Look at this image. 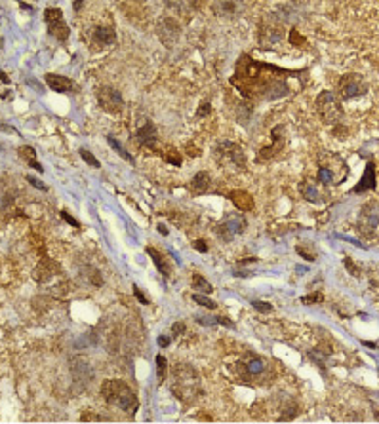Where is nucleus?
Segmentation results:
<instances>
[{"label":"nucleus","mask_w":379,"mask_h":424,"mask_svg":"<svg viewBox=\"0 0 379 424\" xmlns=\"http://www.w3.org/2000/svg\"><path fill=\"white\" fill-rule=\"evenodd\" d=\"M305 70H288L274 67L271 63L255 61L250 55H242L236 63L231 84L242 93V97L252 101H272L291 93L288 84L291 76H299Z\"/></svg>","instance_id":"nucleus-1"},{"label":"nucleus","mask_w":379,"mask_h":424,"mask_svg":"<svg viewBox=\"0 0 379 424\" xmlns=\"http://www.w3.org/2000/svg\"><path fill=\"white\" fill-rule=\"evenodd\" d=\"M172 390L183 403L195 402V398H199L202 394L197 371L187 363L176 365L174 367V388Z\"/></svg>","instance_id":"nucleus-2"},{"label":"nucleus","mask_w":379,"mask_h":424,"mask_svg":"<svg viewBox=\"0 0 379 424\" xmlns=\"http://www.w3.org/2000/svg\"><path fill=\"white\" fill-rule=\"evenodd\" d=\"M101 394H103V400L109 405H116L126 413H135L139 407L137 396L124 380H105L101 384Z\"/></svg>","instance_id":"nucleus-3"},{"label":"nucleus","mask_w":379,"mask_h":424,"mask_svg":"<svg viewBox=\"0 0 379 424\" xmlns=\"http://www.w3.org/2000/svg\"><path fill=\"white\" fill-rule=\"evenodd\" d=\"M314 107H316V112H318V116L322 118L324 124L335 126L343 118V109H341V103H339V95L334 93V91H328V89L320 91L316 101H314Z\"/></svg>","instance_id":"nucleus-4"},{"label":"nucleus","mask_w":379,"mask_h":424,"mask_svg":"<svg viewBox=\"0 0 379 424\" xmlns=\"http://www.w3.org/2000/svg\"><path fill=\"white\" fill-rule=\"evenodd\" d=\"M214 156L217 164L233 168V170H244L246 168V156L240 145L233 141H221L214 147Z\"/></svg>","instance_id":"nucleus-5"},{"label":"nucleus","mask_w":379,"mask_h":424,"mask_svg":"<svg viewBox=\"0 0 379 424\" xmlns=\"http://www.w3.org/2000/svg\"><path fill=\"white\" fill-rule=\"evenodd\" d=\"M349 170H347V164L341 160L339 156H328V162H322L320 168H318V175L316 181L324 187L328 185H339L343 179L347 177Z\"/></svg>","instance_id":"nucleus-6"},{"label":"nucleus","mask_w":379,"mask_h":424,"mask_svg":"<svg viewBox=\"0 0 379 424\" xmlns=\"http://www.w3.org/2000/svg\"><path fill=\"white\" fill-rule=\"evenodd\" d=\"M368 91V84L364 80L362 74H357V72H351V74H345L339 78L337 82V95L339 99L347 101V99H355V97H360Z\"/></svg>","instance_id":"nucleus-7"},{"label":"nucleus","mask_w":379,"mask_h":424,"mask_svg":"<svg viewBox=\"0 0 379 424\" xmlns=\"http://www.w3.org/2000/svg\"><path fill=\"white\" fill-rule=\"evenodd\" d=\"M44 19L48 25V33L52 36H55L59 42H65L69 38V27L63 17V12L59 8H48L44 12Z\"/></svg>","instance_id":"nucleus-8"},{"label":"nucleus","mask_w":379,"mask_h":424,"mask_svg":"<svg viewBox=\"0 0 379 424\" xmlns=\"http://www.w3.org/2000/svg\"><path fill=\"white\" fill-rule=\"evenodd\" d=\"M358 230L362 234H370L379 226V202L370 200L360 207L358 213Z\"/></svg>","instance_id":"nucleus-9"},{"label":"nucleus","mask_w":379,"mask_h":424,"mask_svg":"<svg viewBox=\"0 0 379 424\" xmlns=\"http://www.w3.org/2000/svg\"><path fill=\"white\" fill-rule=\"evenodd\" d=\"M267 361L259 356H250L246 361H238L236 363V373L240 375L242 380H250L252 379H261L267 371Z\"/></svg>","instance_id":"nucleus-10"},{"label":"nucleus","mask_w":379,"mask_h":424,"mask_svg":"<svg viewBox=\"0 0 379 424\" xmlns=\"http://www.w3.org/2000/svg\"><path fill=\"white\" fill-rule=\"evenodd\" d=\"M246 228V219L240 213H233V215H227L221 223L217 224V236L223 240V242H231L235 236L242 234Z\"/></svg>","instance_id":"nucleus-11"},{"label":"nucleus","mask_w":379,"mask_h":424,"mask_svg":"<svg viewBox=\"0 0 379 424\" xmlns=\"http://www.w3.org/2000/svg\"><path fill=\"white\" fill-rule=\"evenodd\" d=\"M97 101H99V107L105 112H120L124 109V99L120 95L118 89L111 88V86H101L97 89Z\"/></svg>","instance_id":"nucleus-12"},{"label":"nucleus","mask_w":379,"mask_h":424,"mask_svg":"<svg viewBox=\"0 0 379 424\" xmlns=\"http://www.w3.org/2000/svg\"><path fill=\"white\" fill-rule=\"evenodd\" d=\"M271 135H272V145L263 147V149L259 151V154H257V162H267V160H272L276 154H280L282 149H284V128H282V126L272 128Z\"/></svg>","instance_id":"nucleus-13"},{"label":"nucleus","mask_w":379,"mask_h":424,"mask_svg":"<svg viewBox=\"0 0 379 424\" xmlns=\"http://www.w3.org/2000/svg\"><path fill=\"white\" fill-rule=\"evenodd\" d=\"M265 21H267V27H261V31H259V42L263 46H267V44L271 46V44L280 42L282 36H284V25L280 21H276L274 17H269Z\"/></svg>","instance_id":"nucleus-14"},{"label":"nucleus","mask_w":379,"mask_h":424,"mask_svg":"<svg viewBox=\"0 0 379 424\" xmlns=\"http://www.w3.org/2000/svg\"><path fill=\"white\" fill-rule=\"evenodd\" d=\"M135 141L139 147H145V149H153L156 151V141H158V132H156L155 124L151 120H145V124L137 130L135 134Z\"/></svg>","instance_id":"nucleus-15"},{"label":"nucleus","mask_w":379,"mask_h":424,"mask_svg":"<svg viewBox=\"0 0 379 424\" xmlns=\"http://www.w3.org/2000/svg\"><path fill=\"white\" fill-rule=\"evenodd\" d=\"M376 188V164L374 162H368L366 164V170H364V175L358 181V185L353 188L355 194H362V192H368V190H374Z\"/></svg>","instance_id":"nucleus-16"},{"label":"nucleus","mask_w":379,"mask_h":424,"mask_svg":"<svg viewBox=\"0 0 379 424\" xmlns=\"http://www.w3.org/2000/svg\"><path fill=\"white\" fill-rule=\"evenodd\" d=\"M46 84L54 89V91H57V93H71L72 88H74L69 78L61 76V74H54V72H48V74H46Z\"/></svg>","instance_id":"nucleus-17"},{"label":"nucleus","mask_w":379,"mask_h":424,"mask_svg":"<svg viewBox=\"0 0 379 424\" xmlns=\"http://www.w3.org/2000/svg\"><path fill=\"white\" fill-rule=\"evenodd\" d=\"M162 2L166 4V8H170L179 16H191L199 6V0H162Z\"/></svg>","instance_id":"nucleus-18"},{"label":"nucleus","mask_w":379,"mask_h":424,"mask_svg":"<svg viewBox=\"0 0 379 424\" xmlns=\"http://www.w3.org/2000/svg\"><path fill=\"white\" fill-rule=\"evenodd\" d=\"M93 42L99 46H112L116 42V33L112 27H97L93 31Z\"/></svg>","instance_id":"nucleus-19"},{"label":"nucleus","mask_w":379,"mask_h":424,"mask_svg":"<svg viewBox=\"0 0 379 424\" xmlns=\"http://www.w3.org/2000/svg\"><path fill=\"white\" fill-rule=\"evenodd\" d=\"M147 253H149V257L153 259L155 267L160 270V274H162L164 278H168V276L172 274V265L168 263V259H166L158 249H155V247H147Z\"/></svg>","instance_id":"nucleus-20"},{"label":"nucleus","mask_w":379,"mask_h":424,"mask_svg":"<svg viewBox=\"0 0 379 424\" xmlns=\"http://www.w3.org/2000/svg\"><path fill=\"white\" fill-rule=\"evenodd\" d=\"M231 202L240 209V211H252L253 209V198L252 194H248L246 190H235L229 194Z\"/></svg>","instance_id":"nucleus-21"},{"label":"nucleus","mask_w":379,"mask_h":424,"mask_svg":"<svg viewBox=\"0 0 379 424\" xmlns=\"http://www.w3.org/2000/svg\"><path fill=\"white\" fill-rule=\"evenodd\" d=\"M210 175L206 173V171H199L195 177H193V181H191V190H193V194H204L208 188H210Z\"/></svg>","instance_id":"nucleus-22"},{"label":"nucleus","mask_w":379,"mask_h":424,"mask_svg":"<svg viewBox=\"0 0 379 424\" xmlns=\"http://www.w3.org/2000/svg\"><path fill=\"white\" fill-rule=\"evenodd\" d=\"M301 194L309 202H322V198H324V194L318 190V183H311V181L301 185Z\"/></svg>","instance_id":"nucleus-23"},{"label":"nucleus","mask_w":379,"mask_h":424,"mask_svg":"<svg viewBox=\"0 0 379 424\" xmlns=\"http://www.w3.org/2000/svg\"><path fill=\"white\" fill-rule=\"evenodd\" d=\"M19 156L25 158V162H27V164H29L33 170H38V173H42V171H44V168H42V166H40V164L35 160L36 153H35V149H33V147H21V149H19Z\"/></svg>","instance_id":"nucleus-24"},{"label":"nucleus","mask_w":379,"mask_h":424,"mask_svg":"<svg viewBox=\"0 0 379 424\" xmlns=\"http://www.w3.org/2000/svg\"><path fill=\"white\" fill-rule=\"evenodd\" d=\"M193 289L200 291V293H204V295H210V293L214 291V288H212V284H210L204 276L195 274V276H193Z\"/></svg>","instance_id":"nucleus-25"},{"label":"nucleus","mask_w":379,"mask_h":424,"mask_svg":"<svg viewBox=\"0 0 379 424\" xmlns=\"http://www.w3.org/2000/svg\"><path fill=\"white\" fill-rule=\"evenodd\" d=\"M107 143L111 145L116 153H118V156L124 158V160H126V162H130V164H134V158H132V154H130V153H128V151H126V149H124V147H122V145H120V143H118V141H116L112 135H107Z\"/></svg>","instance_id":"nucleus-26"},{"label":"nucleus","mask_w":379,"mask_h":424,"mask_svg":"<svg viewBox=\"0 0 379 424\" xmlns=\"http://www.w3.org/2000/svg\"><path fill=\"white\" fill-rule=\"evenodd\" d=\"M295 251L305 261H316V249L312 247V244H299V246L295 247Z\"/></svg>","instance_id":"nucleus-27"},{"label":"nucleus","mask_w":379,"mask_h":424,"mask_svg":"<svg viewBox=\"0 0 379 424\" xmlns=\"http://www.w3.org/2000/svg\"><path fill=\"white\" fill-rule=\"evenodd\" d=\"M166 373H168V361L164 356H156V377H158V384H162L166 380Z\"/></svg>","instance_id":"nucleus-28"},{"label":"nucleus","mask_w":379,"mask_h":424,"mask_svg":"<svg viewBox=\"0 0 379 424\" xmlns=\"http://www.w3.org/2000/svg\"><path fill=\"white\" fill-rule=\"evenodd\" d=\"M162 158L168 162V164H172V166H181L183 164V158H181V154H179L178 151H174V149H168L166 153H162Z\"/></svg>","instance_id":"nucleus-29"},{"label":"nucleus","mask_w":379,"mask_h":424,"mask_svg":"<svg viewBox=\"0 0 379 424\" xmlns=\"http://www.w3.org/2000/svg\"><path fill=\"white\" fill-rule=\"evenodd\" d=\"M193 301H195V303H199L200 306H206V308H210V310H214V308L217 306V305H216V303H214L212 299H208L206 295H200V293H195V295H193Z\"/></svg>","instance_id":"nucleus-30"},{"label":"nucleus","mask_w":379,"mask_h":424,"mask_svg":"<svg viewBox=\"0 0 379 424\" xmlns=\"http://www.w3.org/2000/svg\"><path fill=\"white\" fill-rule=\"evenodd\" d=\"M84 270L88 272V274H86V278H88L93 286H101V284H103V280H101V274H99V270H97V268L86 267Z\"/></svg>","instance_id":"nucleus-31"},{"label":"nucleus","mask_w":379,"mask_h":424,"mask_svg":"<svg viewBox=\"0 0 379 424\" xmlns=\"http://www.w3.org/2000/svg\"><path fill=\"white\" fill-rule=\"evenodd\" d=\"M80 156H82V160H84L88 166H91V168H99V160L93 156L88 149H80Z\"/></svg>","instance_id":"nucleus-32"},{"label":"nucleus","mask_w":379,"mask_h":424,"mask_svg":"<svg viewBox=\"0 0 379 424\" xmlns=\"http://www.w3.org/2000/svg\"><path fill=\"white\" fill-rule=\"evenodd\" d=\"M252 306H253L257 312H261V314L272 312V305H271V303H267V301H252Z\"/></svg>","instance_id":"nucleus-33"},{"label":"nucleus","mask_w":379,"mask_h":424,"mask_svg":"<svg viewBox=\"0 0 379 424\" xmlns=\"http://www.w3.org/2000/svg\"><path fill=\"white\" fill-rule=\"evenodd\" d=\"M324 301V297L320 295V293H314V295H305V297H301V303L303 305H312V303H322Z\"/></svg>","instance_id":"nucleus-34"},{"label":"nucleus","mask_w":379,"mask_h":424,"mask_svg":"<svg viewBox=\"0 0 379 424\" xmlns=\"http://www.w3.org/2000/svg\"><path fill=\"white\" fill-rule=\"evenodd\" d=\"M343 263H345L347 270H349V272H351L353 276H360V268H358L357 265H355V263H353V261L349 259V257H345V259H343Z\"/></svg>","instance_id":"nucleus-35"},{"label":"nucleus","mask_w":379,"mask_h":424,"mask_svg":"<svg viewBox=\"0 0 379 424\" xmlns=\"http://www.w3.org/2000/svg\"><path fill=\"white\" fill-rule=\"evenodd\" d=\"M210 111H212V105H210L208 101H202L200 107H199V112H197V116H199V118H204V116L210 114Z\"/></svg>","instance_id":"nucleus-36"},{"label":"nucleus","mask_w":379,"mask_h":424,"mask_svg":"<svg viewBox=\"0 0 379 424\" xmlns=\"http://www.w3.org/2000/svg\"><path fill=\"white\" fill-rule=\"evenodd\" d=\"M61 217H63V219H65L69 224H72L74 228H80V223H78V221H76V219H74V217H72L69 211H65V209H63V211H61Z\"/></svg>","instance_id":"nucleus-37"},{"label":"nucleus","mask_w":379,"mask_h":424,"mask_svg":"<svg viewBox=\"0 0 379 424\" xmlns=\"http://www.w3.org/2000/svg\"><path fill=\"white\" fill-rule=\"evenodd\" d=\"M134 295L137 297V301H139L141 305H149V303H151V301H149V297H147V295H143V293H141V289H139L137 286H134Z\"/></svg>","instance_id":"nucleus-38"},{"label":"nucleus","mask_w":379,"mask_h":424,"mask_svg":"<svg viewBox=\"0 0 379 424\" xmlns=\"http://www.w3.org/2000/svg\"><path fill=\"white\" fill-rule=\"evenodd\" d=\"M290 42L291 44H297V42H305L303 40V36L297 33V29H291L290 31Z\"/></svg>","instance_id":"nucleus-39"},{"label":"nucleus","mask_w":379,"mask_h":424,"mask_svg":"<svg viewBox=\"0 0 379 424\" xmlns=\"http://www.w3.org/2000/svg\"><path fill=\"white\" fill-rule=\"evenodd\" d=\"M216 323H219V325H225V327H229V329H233L235 327V323L229 320V318H225V316H219V318H216Z\"/></svg>","instance_id":"nucleus-40"},{"label":"nucleus","mask_w":379,"mask_h":424,"mask_svg":"<svg viewBox=\"0 0 379 424\" xmlns=\"http://www.w3.org/2000/svg\"><path fill=\"white\" fill-rule=\"evenodd\" d=\"M183 331H185V323H183V322H176V323L172 325V333H174V335H181Z\"/></svg>","instance_id":"nucleus-41"},{"label":"nucleus","mask_w":379,"mask_h":424,"mask_svg":"<svg viewBox=\"0 0 379 424\" xmlns=\"http://www.w3.org/2000/svg\"><path fill=\"white\" fill-rule=\"evenodd\" d=\"M27 181H29V183H31V185H33L35 188H40V190H46V185H42V181H38V179H36V177H31V175H29V177H27Z\"/></svg>","instance_id":"nucleus-42"},{"label":"nucleus","mask_w":379,"mask_h":424,"mask_svg":"<svg viewBox=\"0 0 379 424\" xmlns=\"http://www.w3.org/2000/svg\"><path fill=\"white\" fill-rule=\"evenodd\" d=\"M193 247H195L197 251H200V253H206V251H208V244H206L204 240H197V242L193 244Z\"/></svg>","instance_id":"nucleus-43"},{"label":"nucleus","mask_w":379,"mask_h":424,"mask_svg":"<svg viewBox=\"0 0 379 424\" xmlns=\"http://www.w3.org/2000/svg\"><path fill=\"white\" fill-rule=\"evenodd\" d=\"M158 346H162V348H166V346H170V339L164 335L158 337Z\"/></svg>","instance_id":"nucleus-44"},{"label":"nucleus","mask_w":379,"mask_h":424,"mask_svg":"<svg viewBox=\"0 0 379 424\" xmlns=\"http://www.w3.org/2000/svg\"><path fill=\"white\" fill-rule=\"evenodd\" d=\"M82 4H84V0H74V10H76V12H80Z\"/></svg>","instance_id":"nucleus-45"},{"label":"nucleus","mask_w":379,"mask_h":424,"mask_svg":"<svg viewBox=\"0 0 379 424\" xmlns=\"http://www.w3.org/2000/svg\"><path fill=\"white\" fill-rule=\"evenodd\" d=\"M158 232H162L164 236L168 234V230H166V226H164V224H158Z\"/></svg>","instance_id":"nucleus-46"},{"label":"nucleus","mask_w":379,"mask_h":424,"mask_svg":"<svg viewBox=\"0 0 379 424\" xmlns=\"http://www.w3.org/2000/svg\"><path fill=\"white\" fill-rule=\"evenodd\" d=\"M0 80H2V82H10V78H8L6 72H2V70H0Z\"/></svg>","instance_id":"nucleus-47"},{"label":"nucleus","mask_w":379,"mask_h":424,"mask_svg":"<svg viewBox=\"0 0 379 424\" xmlns=\"http://www.w3.org/2000/svg\"><path fill=\"white\" fill-rule=\"evenodd\" d=\"M2 44H4V40H2V38H0V48H2Z\"/></svg>","instance_id":"nucleus-48"}]
</instances>
